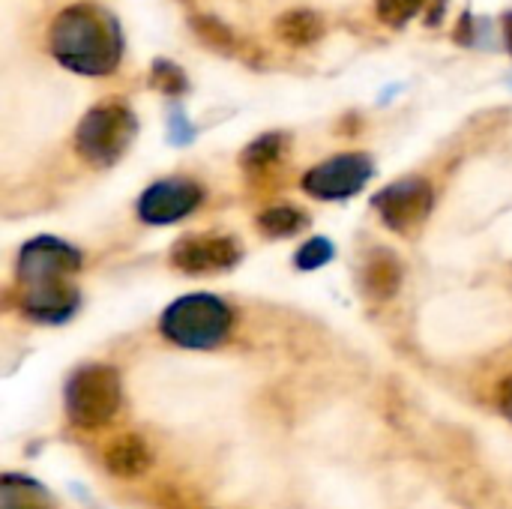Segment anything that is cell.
<instances>
[{"mask_svg": "<svg viewBox=\"0 0 512 509\" xmlns=\"http://www.w3.org/2000/svg\"><path fill=\"white\" fill-rule=\"evenodd\" d=\"M81 270V252L57 237H36L18 255L21 309L42 324H60L78 309L72 276Z\"/></svg>", "mask_w": 512, "mask_h": 509, "instance_id": "6da1fadb", "label": "cell"}, {"mask_svg": "<svg viewBox=\"0 0 512 509\" xmlns=\"http://www.w3.org/2000/svg\"><path fill=\"white\" fill-rule=\"evenodd\" d=\"M48 48L72 72L108 75L120 66L123 30L108 9L96 3H75L54 18Z\"/></svg>", "mask_w": 512, "mask_h": 509, "instance_id": "7a4b0ae2", "label": "cell"}, {"mask_svg": "<svg viewBox=\"0 0 512 509\" xmlns=\"http://www.w3.org/2000/svg\"><path fill=\"white\" fill-rule=\"evenodd\" d=\"M162 333L180 348L207 351L228 339L231 333V309L210 294H192L174 300L162 315Z\"/></svg>", "mask_w": 512, "mask_h": 509, "instance_id": "3957f363", "label": "cell"}, {"mask_svg": "<svg viewBox=\"0 0 512 509\" xmlns=\"http://www.w3.org/2000/svg\"><path fill=\"white\" fill-rule=\"evenodd\" d=\"M123 405V384L111 366H84L66 384V414L78 429H102Z\"/></svg>", "mask_w": 512, "mask_h": 509, "instance_id": "277c9868", "label": "cell"}, {"mask_svg": "<svg viewBox=\"0 0 512 509\" xmlns=\"http://www.w3.org/2000/svg\"><path fill=\"white\" fill-rule=\"evenodd\" d=\"M135 114L123 102H102L84 114L75 132V147L90 165H114L135 138Z\"/></svg>", "mask_w": 512, "mask_h": 509, "instance_id": "5b68a950", "label": "cell"}, {"mask_svg": "<svg viewBox=\"0 0 512 509\" xmlns=\"http://www.w3.org/2000/svg\"><path fill=\"white\" fill-rule=\"evenodd\" d=\"M375 207L387 228L405 234L426 222V216L435 207V189L423 177H405V180L390 183L384 192H378Z\"/></svg>", "mask_w": 512, "mask_h": 509, "instance_id": "8992f818", "label": "cell"}, {"mask_svg": "<svg viewBox=\"0 0 512 509\" xmlns=\"http://www.w3.org/2000/svg\"><path fill=\"white\" fill-rule=\"evenodd\" d=\"M372 159L363 153H345L321 162L303 177V189L321 201H336V198H351L357 195L369 177H372Z\"/></svg>", "mask_w": 512, "mask_h": 509, "instance_id": "52a82bcc", "label": "cell"}, {"mask_svg": "<svg viewBox=\"0 0 512 509\" xmlns=\"http://www.w3.org/2000/svg\"><path fill=\"white\" fill-rule=\"evenodd\" d=\"M237 261H240V243L234 237H219V234L183 237L171 249V264L192 276L222 273L237 267Z\"/></svg>", "mask_w": 512, "mask_h": 509, "instance_id": "ba28073f", "label": "cell"}, {"mask_svg": "<svg viewBox=\"0 0 512 509\" xmlns=\"http://www.w3.org/2000/svg\"><path fill=\"white\" fill-rule=\"evenodd\" d=\"M204 192L195 180L186 177H171L153 183L141 201H138V216L150 225H171L183 216H189L201 204Z\"/></svg>", "mask_w": 512, "mask_h": 509, "instance_id": "9c48e42d", "label": "cell"}, {"mask_svg": "<svg viewBox=\"0 0 512 509\" xmlns=\"http://www.w3.org/2000/svg\"><path fill=\"white\" fill-rule=\"evenodd\" d=\"M105 468L114 477H123V480L141 477L150 468V447L135 432H126V435H120L117 441L108 444V450H105Z\"/></svg>", "mask_w": 512, "mask_h": 509, "instance_id": "30bf717a", "label": "cell"}, {"mask_svg": "<svg viewBox=\"0 0 512 509\" xmlns=\"http://www.w3.org/2000/svg\"><path fill=\"white\" fill-rule=\"evenodd\" d=\"M399 285H402L399 258L393 252H387V249L372 252L366 258V264H363V288H366V294L375 297V300H390V297H396Z\"/></svg>", "mask_w": 512, "mask_h": 509, "instance_id": "8fae6325", "label": "cell"}, {"mask_svg": "<svg viewBox=\"0 0 512 509\" xmlns=\"http://www.w3.org/2000/svg\"><path fill=\"white\" fill-rule=\"evenodd\" d=\"M0 509H57L51 492L30 477L6 474L0 480Z\"/></svg>", "mask_w": 512, "mask_h": 509, "instance_id": "7c38bea8", "label": "cell"}, {"mask_svg": "<svg viewBox=\"0 0 512 509\" xmlns=\"http://www.w3.org/2000/svg\"><path fill=\"white\" fill-rule=\"evenodd\" d=\"M276 33H279V39H285L291 45H309V42L321 39L324 21L315 12H285L276 21Z\"/></svg>", "mask_w": 512, "mask_h": 509, "instance_id": "4fadbf2b", "label": "cell"}, {"mask_svg": "<svg viewBox=\"0 0 512 509\" xmlns=\"http://www.w3.org/2000/svg\"><path fill=\"white\" fill-rule=\"evenodd\" d=\"M303 225H306V216L297 207H270L258 219V228L267 237H294L297 231H303Z\"/></svg>", "mask_w": 512, "mask_h": 509, "instance_id": "5bb4252c", "label": "cell"}, {"mask_svg": "<svg viewBox=\"0 0 512 509\" xmlns=\"http://www.w3.org/2000/svg\"><path fill=\"white\" fill-rule=\"evenodd\" d=\"M279 153H282V135L273 132V135H264V138H258L255 144L246 147L243 165L252 168V171H264V168H270V165L279 159Z\"/></svg>", "mask_w": 512, "mask_h": 509, "instance_id": "9a60e30c", "label": "cell"}, {"mask_svg": "<svg viewBox=\"0 0 512 509\" xmlns=\"http://www.w3.org/2000/svg\"><path fill=\"white\" fill-rule=\"evenodd\" d=\"M426 0H375V9H378V18L390 27H402L408 24L420 9H423Z\"/></svg>", "mask_w": 512, "mask_h": 509, "instance_id": "2e32d148", "label": "cell"}, {"mask_svg": "<svg viewBox=\"0 0 512 509\" xmlns=\"http://www.w3.org/2000/svg\"><path fill=\"white\" fill-rule=\"evenodd\" d=\"M333 255H336V252H333V243L324 240V237H315V240H309V243L300 246V252H297V267H300V270H318V267H324Z\"/></svg>", "mask_w": 512, "mask_h": 509, "instance_id": "e0dca14e", "label": "cell"}, {"mask_svg": "<svg viewBox=\"0 0 512 509\" xmlns=\"http://www.w3.org/2000/svg\"><path fill=\"white\" fill-rule=\"evenodd\" d=\"M153 84H156L159 90H165V93H183V90H186V75H183L174 63L159 60V63L153 66Z\"/></svg>", "mask_w": 512, "mask_h": 509, "instance_id": "ac0fdd59", "label": "cell"}, {"mask_svg": "<svg viewBox=\"0 0 512 509\" xmlns=\"http://www.w3.org/2000/svg\"><path fill=\"white\" fill-rule=\"evenodd\" d=\"M195 27H198V33H201V39H204V42H210V45L228 48V45L234 42V36H231L222 24H216V21H198Z\"/></svg>", "mask_w": 512, "mask_h": 509, "instance_id": "d6986e66", "label": "cell"}, {"mask_svg": "<svg viewBox=\"0 0 512 509\" xmlns=\"http://www.w3.org/2000/svg\"><path fill=\"white\" fill-rule=\"evenodd\" d=\"M501 411H504V417L512 420V378L501 387Z\"/></svg>", "mask_w": 512, "mask_h": 509, "instance_id": "ffe728a7", "label": "cell"}, {"mask_svg": "<svg viewBox=\"0 0 512 509\" xmlns=\"http://www.w3.org/2000/svg\"><path fill=\"white\" fill-rule=\"evenodd\" d=\"M504 36H507V48H510L512 54V12L504 15Z\"/></svg>", "mask_w": 512, "mask_h": 509, "instance_id": "44dd1931", "label": "cell"}]
</instances>
